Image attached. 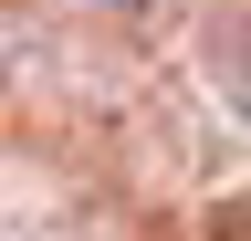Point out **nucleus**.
Masks as SVG:
<instances>
[{
  "label": "nucleus",
  "mask_w": 251,
  "mask_h": 241,
  "mask_svg": "<svg viewBox=\"0 0 251 241\" xmlns=\"http://www.w3.org/2000/svg\"><path fill=\"white\" fill-rule=\"evenodd\" d=\"M199 53H209V84L230 95V115H251V0H209Z\"/></svg>",
  "instance_id": "nucleus-1"
},
{
  "label": "nucleus",
  "mask_w": 251,
  "mask_h": 241,
  "mask_svg": "<svg viewBox=\"0 0 251 241\" xmlns=\"http://www.w3.org/2000/svg\"><path fill=\"white\" fill-rule=\"evenodd\" d=\"M126 11H157V0H126Z\"/></svg>",
  "instance_id": "nucleus-2"
}]
</instances>
